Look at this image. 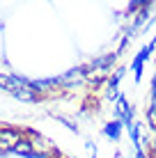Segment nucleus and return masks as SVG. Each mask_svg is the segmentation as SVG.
<instances>
[{"label":"nucleus","mask_w":156,"mask_h":158,"mask_svg":"<svg viewBox=\"0 0 156 158\" xmlns=\"http://www.w3.org/2000/svg\"><path fill=\"white\" fill-rule=\"evenodd\" d=\"M25 140H28L30 147H32V156H44V158H51V156H55V154H57L51 140L44 138L41 133H37V131H32V128L25 131Z\"/></svg>","instance_id":"1"},{"label":"nucleus","mask_w":156,"mask_h":158,"mask_svg":"<svg viewBox=\"0 0 156 158\" xmlns=\"http://www.w3.org/2000/svg\"><path fill=\"white\" fill-rule=\"evenodd\" d=\"M25 138V131L21 128H9V126H0V154L14 151L16 144Z\"/></svg>","instance_id":"2"},{"label":"nucleus","mask_w":156,"mask_h":158,"mask_svg":"<svg viewBox=\"0 0 156 158\" xmlns=\"http://www.w3.org/2000/svg\"><path fill=\"white\" fill-rule=\"evenodd\" d=\"M115 115H117V119H120L124 126H131L133 124V108L129 106V101L124 99V96H120V99L115 101Z\"/></svg>","instance_id":"3"},{"label":"nucleus","mask_w":156,"mask_h":158,"mask_svg":"<svg viewBox=\"0 0 156 158\" xmlns=\"http://www.w3.org/2000/svg\"><path fill=\"white\" fill-rule=\"evenodd\" d=\"M122 128H124V124H122L120 119H112V122H108V124L103 126V135L117 142V140H120V135H122Z\"/></svg>","instance_id":"4"},{"label":"nucleus","mask_w":156,"mask_h":158,"mask_svg":"<svg viewBox=\"0 0 156 158\" xmlns=\"http://www.w3.org/2000/svg\"><path fill=\"white\" fill-rule=\"evenodd\" d=\"M14 151H16V154H23V156H32V147H30V142H28L25 138L21 140L19 144H16V149H14Z\"/></svg>","instance_id":"5"},{"label":"nucleus","mask_w":156,"mask_h":158,"mask_svg":"<svg viewBox=\"0 0 156 158\" xmlns=\"http://www.w3.org/2000/svg\"><path fill=\"white\" fill-rule=\"evenodd\" d=\"M147 122H149V128L156 133V106L154 103H149V108H147Z\"/></svg>","instance_id":"6"},{"label":"nucleus","mask_w":156,"mask_h":158,"mask_svg":"<svg viewBox=\"0 0 156 158\" xmlns=\"http://www.w3.org/2000/svg\"><path fill=\"white\" fill-rule=\"evenodd\" d=\"M136 158H149L147 154H142V151H136Z\"/></svg>","instance_id":"7"},{"label":"nucleus","mask_w":156,"mask_h":158,"mask_svg":"<svg viewBox=\"0 0 156 158\" xmlns=\"http://www.w3.org/2000/svg\"><path fill=\"white\" fill-rule=\"evenodd\" d=\"M51 158H62V156H60V154H55V156H51Z\"/></svg>","instance_id":"8"},{"label":"nucleus","mask_w":156,"mask_h":158,"mask_svg":"<svg viewBox=\"0 0 156 158\" xmlns=\"http://www.w3.org/2000/svg\"><path fill=\"white\" fill-rule=\"evenodd\" d=\"M92 158H94V156H92Z\"/></svg>","instance_id":"9"}]
</instances>
